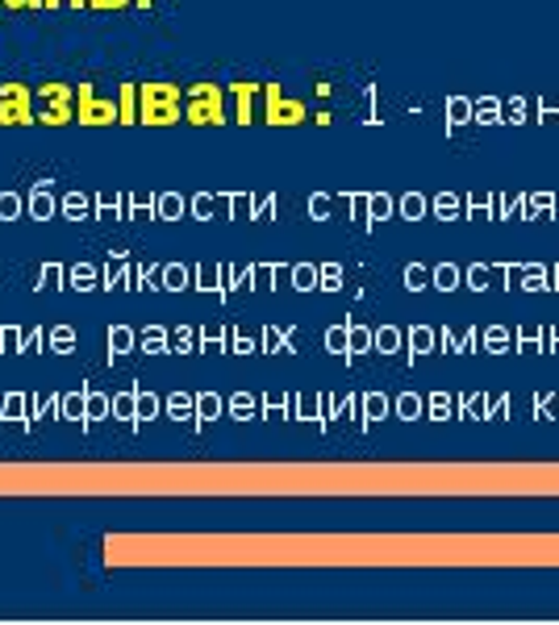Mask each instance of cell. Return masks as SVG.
Wrapping results in <instances>:
<instances>
[{
  "mask_svg": "<svg viewBox=\"0 0 559 625\" xmlns=\"http://www.w3.org/2000/svg\"><path fill=\"white\" fill-rule=\"evenodd\" d=\"M184 122V88L175 80H146L139 84V125L163 130Z\"/></svg>",
  "mask_w": 559,
  "mask_h": 625,
  "instance_id": "1",
  "label": "cell"
},
{
  "mask_svg": "<svg viewBox=\"0 0 559 625\" xmlns=\"http://www.w3.org/2000/svg\"><path fill=\"white\" fill-rule=\"evenodd\" d=\"M226 117V92L217 84L201 80V84L184 88V122L189 125H222Z\"/></svg>",
  "mask_w": 559,
  "mask_h": 625,
  "instance_id": "2",
  "label": "cell"
},
{
  "mask_svg": "<svg viewBox=\"0 0 559 625\" xmlns=\"http://www.w3.org/2000/svg\"><path fill=\"white\" fill-rule=\"evenodd\" d=\"M34 104H38V125H71L75 122V88L63 84V80H47V84L34 88Z\"/></svg>",
  "mask_w": 559,
  "mask_h": 625,
  "instance_id": "3",
  "label": "cell"
},
{
  "mask_svg": "<svg viewBox=\"0 0 559 625\" xmlns=\"http://www.w3.org/2000/svg\"><path fill=\"white\" fill-rule=\"evenodd\" d=\"M0 125H38L34 88L21 80L0 84Z\"/></svg>",
  "mask_w": 559,
  "mask_h": 625,
  "instance_id": "4",
  "label": "cell"
},
{
  "mask_svg": "<svg viewBox=\"0 0 559 625\" xmlns=\"http://www.w3.org/2000/svg\"><path fill=\"white\" fill-rule=\"evenodd\" d=\"M75 122L80 125H122V109L113 104V96H96L92 84H80L75 92Z\"/></svg>",
  "mask_w": 559,
  "mask_h": 625,
  "instance_id": "5",
  "label": "cell"
},
{
  "mask_svg": "<svg viewBox=\"0 0 559 625\" xmlns=\"http://www.w3.org/2000/svg\"><path fill=\"white\" fill-rule=\"evenodd\" d=\"M230 96H234V122H251L255 117V104H251V96H255V84H230Z\"/></svg>",
  "mask_w": 559,
  "mask_h": 625,
  "instance_id": "6",
  "label": "cell"
},
{
  "mask_svg": "<svg viewBox=\"0 0 559 625\" xmlns=\"http://www.w3.org/2000/svg\"><path fill=\"white\" fill-rule=\"evenodd\" d=\"M118 109H122V125H139V84L118 88Z\"/></svg>",
  "mask_w": 559,
  "mask_h": 625,
  "instance_id": "7",
  "label": "cell"
},
{
  "mask_svg": "<svg viewBox=\"0 0 559 625\" xmlns=\"http://www.w3.org/2000/svg\"><path fill=\"white\" fill-rule=\"evenodd\" d=\"M267 122H272V125H280V122H301V104L280 101L276 92H272V104H267Z\"/></svg>",
  "mask_w": 559,
  "mask_h": 625,
  "instance_id": "8",
  "label": "cell"
},
{
  "mask_svg": "<svg viewBox=\"0 0 559 625\" xmlns=\"http://www.w3.org/2000/svg\"><path fill=\"white\" fill-rule=\"evenodd\" d=\"M92 13H109V9H134V0H88Z\"/></svg>",
  "mask_w": 559,
  "mask_h": 625,
  "instance_id": "9",
  "label": "cell"
},
{
  "mask_svg": "<svg viewBox=\"0 0 559 625\" xmlns=\"http://www.w3.org/2000/svg\"><path fill=\"white\" fill-rule=\"evenodd\" d=\"M4 9H13V13H38V9H47V0H4Z\"/></svg>",
  "mask_w": 559,
  "mask_h": 625,
  "instance_id": "10",
  "label": "cell"
},
{
  "mask_svg": "<svg viewBox=\"0 0 559 625\" xmlns=\"http://www.w3.org/2000/svg\"><path fill=\"white\" fill-rule=\"evenodd\" d=\"M68 9H88V0H68Z\"/></svg>",
  "mask_w": 559,
  "mask_h": 625,
  "instance_id": "11",
  "label": "cell"
},
{
  "mask_svg": "<svg viewBox=\"0 0 559 625\" xmlns=\"http://www.w3.org/2000/svg\"><path fill=\"white\" fill-rule=\"evenodd\" d=\"M63 4H68V0H47V9H63Z\"/></svg>",
  "mask_w": 559,
  "mask_h": 625,
  "instance_id": "12",
  "label": "cell"
},
{
  "mask_svg": "<svg viewBox=\"0 0 559 625\" xmlns=\"http://www.w3.org/2000/svg\"><path fill=\"white\" fill-rule=\"evenodd\" d=\"M0 9H4V0H0Z\"/></svg>",
  "mask_w": 559,
  "mask_h": 625,
  "instance_id": "13",
  "label": "cell"
}]
</instances>
